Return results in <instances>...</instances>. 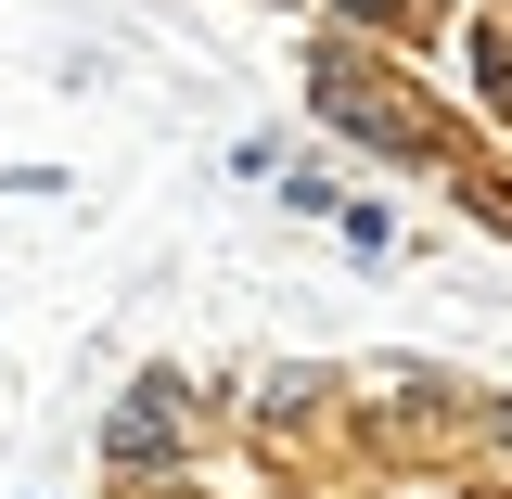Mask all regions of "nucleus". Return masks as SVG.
<instances>
[{
	"mask_svg": "<svg viewBox=\"0 0 512 499\" xmlns=\"http://www.w3.org/2000/svg\"><path fill=\"white\" fill-rule=\"evenodd\" d=\"M308 116L346 141V154H372V167H461L474 141H461V116H448L436 90L410 77V64L384 52V39H346V26H320V64H308Z\"/></svg>",
	"mask_w": 512,
	"mask_h": 499,
	"instance_id": "nucleus-1",
	"label": "nucleus"
},
{
	"mask_svg": "<svg viewBox=\"0 0 512 499\" xmlns=\"http://www.w3.org/2000/svg\"><path fill=\"white\" fill-rule=\"evenodd\" d=\"M448 64H461V103L487 128H512V13L500 0H474V13L448 26Z\"/></svg>",
	"mask_w": 512,
	"mask_h": 499,
	"instance_id": "nucleus-4",
	"label": "nucleus"
},
{
	"mask_svg": "<svg viewBox=\"0 0 512 499\" xmlns=\"http://www.w3.org/2000/svg\"><path fill=\"white\" fill-rule=\"evenodd\" d=\"M116 499H218V487H192V461H180V474H128Z\"/></svg>",
	"mask_w": 512,
	"mask_h": 499,
	"instance_id": "nucleus-8",
	"label": "nucleus"
},
{
	"mask_svg": "<svg viewBox=\"0 0 512 499\" xmlns=\"http://www.w3.org/2000/svg\"><path fill=\"white\" fill-rule=\"evenodd\" d=\"M205 423H218V410H205V384L154 359V372H128L116 397H103V436H90V448H103V474L128 487V474H180L192 448H205Z\"/></svg>",
	"mask_w": 512,
	"mask_h": 499,
	"instance_id": "nucleus-2",
	"label": "nucleus"
},
{
	"mask_svg": "<svg viewBox=\"0 0 512 499\" xmlns=\"http://www.w3.org/2000/svg\"><path fill=\"white\" fill-rule=\"evenodd\" d=\"M282 205H295V218H333V192H346V167H333V154H282Z\"/></svg>",
	"mask_w": 512,
	"mask_h": 499,
	"instance_id": "nucleus-6",
	"label": "nucleus"
},
{
	"mask_svg": "<svg viewBox=\"0 0 512 499\" xmlns=\"http://www.w3.org/2000/svg\"><path fill=\"white\" fill-rule=\"evenodd\" d=\"M320 26H346V39H384V52H410L423 26H436V0H308Z\"/></svg>",
	"mask_w": 512,
	"mask_h": 499,
	"instance_id": "nucleus-5",
	"label": "nucleus"
},
{
	"mask_svg": "<svg viewBox=\"0 0 512 499\" xmlns=\"http://www.w3.org/2000/svg\"><path fill=\"white\" fill-rule=\"evenodd\" d=\"M333 231H346L359 256H397V218H384L372 192H333Z\"/></svg>",
	"mask_w": 512,
	"mask_h": 499,
	"instance_id": "nucleus-7",
	"label": "nucleus"
},
{
	"mask_svg": "<svg viewBox=\"0 0 512 499\" xmlns=\"http://www.w3.org/2000/svg\"><path fill=\"white\" fill-rule=\"evenodd\" d=\"M500 13H512V0H500Z\"/></svg>",
	"mask_w": 512,
	"mask_h": 499,
	"instance_id": "nucleus-9",
	"label": "nucleus"
},
{
	"mask_svg": "<svg viewBox=\"0 0 512 499\" xmlns=\"http://www.w3.org/2000/svg\"><path fill=\"white\" fill-rule=\"evenodd\" d=\"M231 423H244L256 448H295V436H320V423H346V384L320 372V359H282V372H256L244 397H231Z\"/></svg>",
	"mask_w": 512,
	"mask_h": 499,
	"instance_id": "nucleus-3",
	"label": "nucleus"
}]
</instances>
